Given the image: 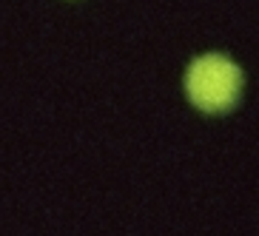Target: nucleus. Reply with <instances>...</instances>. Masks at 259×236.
Here are the masks:
<instances>
[{
    "instance_id": "f257e3e1",
    "label": "nucleus",
    "mask_w": 259,
    "mask_h": 236,
    "mask_svg": "<svg viewBox=\"0 0 259 236\" xmlns=\"http://www.w3.org/2000/svg\"><path fill=\"white\" fill-rule=\"evenodd\" d=\"M242 69L225 54H202L185 71V94L205 114H225L242 97Z\"/></svg>"
}]
</instances>
